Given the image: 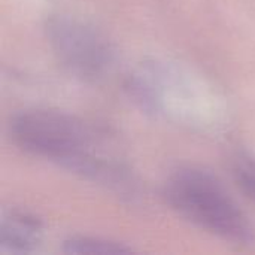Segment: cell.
Segmentation results:
<instances>
[{"mask_svg": "<svg viewBox=\"0 0 255 255\" xmlns=\"http://www.w3.org/2000/svg\"><path fill=\"white\" fill-rule=\"evenodd\" d=\"M64 251L69 254H123L131 250L99 238H72L64 244Z\"/></svg>", "mask_w": 255, "mask_h": 255, "instance_id": "5b68a950", "label": "cell"}, {"mask_svg": "<svg viewBox=\"0 0 255 255\" xmlns=\"http://www.w3.org/2000/svg\"><path fill=\"white\" fill-rule=\"evenodd\" d=\"M13 142L36 157L55 161L87 175H108L112 166L102 158L97 134L82 121L61 112L27 111L10 126Z\"/></svg>", "mask_w": 255, "mask_h": 255, "instance_id": "6da1fadb", "label": "cell"}, {"mask_svg": "<svg viewBox=\"0 0 255 255\" xmlns=\"http://www.w3.org/2000/svg\"><path fill=\"white\" fill-rule=\"evenodd\" d=\"M40 223L27 214L10 212L0 226V250L10 254L31 253L40 241Z\"/></svg>", "mask_w": 255, "mask_h": 255, "instance_id": "277c9868", "label": "cell"}, {"mask_svg": "<svg viewBox=\"0 0 255 255\" xmlns=\"http://www.w3.org/2000/svg\"><path fill=\"white\" fill-rule=\"evenodd\" d=\"M167 203L194 226L233 244L248 245L254 229L221 182L199 169H179L164 185Z\"/></svg>", "mask_w": 255, "mask_h": 255, "instance_id": "7a4b0ae2", "label": "cell"}, {"mask_svg": "<svg viewBox=\"0 0 255 255\" xmlns=\"http://www.w3.org/2000/svg\"><path fill=\"white\" fill-rule=\"evenodd\" d=\"M48 37L58 58L79 76H99L111 60L105 39L78 21L52 19L48 24Z\"/></svg>", "mask_w": 255, "mask_h": 255, "instance_id": "3957f363", "label": "cell"}, {"mask_svg": "<svg viewBox=\"0 0 255 255\" xmlns=\"http://www.w3.org/2000/svg\"><path fill=\"white\" fill-rule=\"evenodd\" d=\"M235 176L242 190L255 202V158L242 155L235 161Z\"/></svg>", "mask_w": 255, "mask_h": 255, "instance_id": "8992f818", "label": "cell"}]
</instances>
